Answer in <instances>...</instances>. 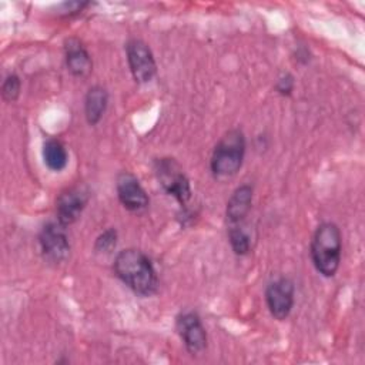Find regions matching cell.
Instances as JSON below:
<instances>
[{
    "label": "cell",
    "mask_w": 365,
    "mask_h": 365,
    "mask_svg": "<svg viewBox=\"0 0 365 365\" xmlns=\"http://www.w3.org/2000/svg\"><path fill=\"white\" fill-rule=\"evenodd\" d=\"M115 191L121 205L130 212H143L148 208L150 198L138 178L130 171H121L115 180Z\"/></svg>",
    "instance_id": "obj_10"
},
{
    "label": "cell",
    "mask_w": 365,
    "mask_h": 365,
    "mask_svg": "<svg viewBox=\"0 0 365 365\" xmlns=\"http://www.w3.org/2000/svg\"><path fill=\"white\" fill-rule=\"evenodd\" d=\"M125 56L133 78L140 83L151 81L157 74V63L148 44L141 38H130L125 43Z\"/></svg>",
    "instance_id": "obj_6"
},
{
    "label": "cell",
    "mask_w": 365,
    "mask_h": 365,
    "mask_svg": "<svg viewBox=\"0 0 365 365\" xmlns=\"http://www.w3.org/2000/svg\"><path fill=\"white\" fill-rule=\"evenodd\" d=\"M252 197L254 190L250 184H242L232 191L225 208V218L228 225L242 224L245 221L252 207Z\"/></svg>",
    "instance_id": "obj_12"
},
{
    "label": "cell",
    "mask_w": 365,
    "mask_h": 365,
    "mask_svg": "<svg viewBox=\"0 0 365 365\" xmlns=\"http://www.w3.org/2000/svg\"><path fill=\"white\" fill-rule=\"evenodd\" d=\"M43 161L46 167L51 171H61L67 167L68 163V153L66 145L56 138H48L43 144Z\"/></svg>",
    "instance_id": "obj_14"
},
{
    "label": "cell",
    "mask_w": 365,
    "mask_h": 365,
    "mask_svg": "<svg viewBox=\"0 0 365 365\" xmlns=\"http://www.w3.org/2000/svg\"><path fill=\"white\" fill-rule=\"evenodd\" d=\"M21 91V80L17 74L11 73L4 77L1 83V97L6 103H13L19 98Z\"/></svg>",
    "instance_id": "obj_16"
},
{
    "label": "cell",
    "mask_w": 365,
    "mask_h": 365,
    "mask_svg": "<svg viewBox=\"0 0 365 365\" xmlns=\"http://www.w3.org/2000/svg\"><path fill=\"white\" fill-rule=\"evenodd\" d=\"M294 87H295V78L292 74L289 73H285L282 74L278 80H277V84H275V90L278 94L281 96H291L292 91H294Z\"/></svg>",
    "instance_id": "obj_18"
},
{
    "label": "cell",
    "mask_w": 365,
    "mask_h": 365,
    "mask_svg": "<svg viewBox=\"0 0 365 365\" xmlns=\"http://www.w3.org/2000/svg\"><path fill=\"white\" fill-rule=\"evenodd\" d=\"M90 200V191L86 185L76 184L64 188L56 198V220L61 224L71 225L84 211Z\"/></svg>",
    "instance_id": "obj_7"
},
{
    "label": "cell",
    "mask_w": 365,
    "mask_h": 365,
    "mask_svg": "<svg viewBox=\"0 0 365 365\" xmlns=\"http://www.w3.org/2000/svg\"><path fill=\"white\" fill-rule=\"evenodd\" d=\"M309 252L315 269L322 277H334L339 268L342 254V235L339 227L331 221L319 224L312 235Z\"/></svg>",
    "instance_id": "obj_2"
},
{
    "label": "cell",
    "mask_w": 365,
    "mask_h": 365,
    "mask_svg": "<svg viewBox=\"0 0 365 365\" xmlns=\"http://www.w3.org/2000/svg\"><path fill=\"white\" fill-rule=\"evenodd\" d=\"M265 302L269 314L275 319H287L295 302L294 282L287 277H279L271 281L265 288Z\"/></svg>",
    "instance_id": "obj_9"
},
{
    "label": "cell",
    "mask_w": 365,
    "mask_h": 365,
    "mask_svg": "<svg viewBox=\"0 0 365 365\" xmlns=\"http://www.w3.org/2000/svg\"><path fill=\"white\" fill-rule=\"evenodd\" d=\"M154 171L164 191L174 197L181 207H185L192 191L190 180L177 160L171 157L157 158L154 161Z\"/></svg>",
    "instance_id": "obj_4"
},
{
    "label": "cell",
    "mask_w": 365,
    "mask_h": 365,
    "mask_svg": "<svg viewBox=\"0 0 365 365\" xmlns=\"http://www.w3.org/2000/svg\"><path fill=\"white\" fill-rule=\"evenodd\" d=\"M117 244V231L115 228H107L103 231L94 242V250L97 252H110Z\"/></svg>",
    "instance_id": "obj_17"
},
{
    "label": "cell",
    "mask_w": 365,
    "mask_h": 365,
    "mask_svg": "<svg viewBox=\"0 0 365 365\" xmlns=\"http://www.w3.org/2000/svg\"><path fill=\"white\" fill-rule=\"evenodd\" d=\"M228 241L237 255H247L252 250V238L251 234L247 231L244 222L228 225Z\"/></svg>",
    "instance_id": "obj_15"
},
{
    "label": "cell",
    "mask_w": 365,
    "mask_h": 365,
    "mask_svg": "<svg viewBox=\"0 0 365 365\" xmlns=\"http://www.w3.org/2000/svg\"><path fill=\"white\" fill-rule=\"evenodd\" d=\"M108 106V91L103 86L88 88L84 98V115L90 125H96L103 118Z\"/></svg>",
    "instance_id": "obj_13"
},
{
    "label": "cell",
    "mask_w": 365,
    "mask_h": 365,
    "mask_svg": "<svg viewBox=\"0 0 365 365\" xmlns=\"http://www.w3.org/2000/svg\"><path fill=\"white\" fill-rule=\"evenodd\" d=\"M40 251L46 262L60 265L70 257V240L67 227L60 221H48L38 234Z\"/></svg>",
    "instance_id": "obj_5"
},
{
    "label": "cell",
    "mask_w": 365,
    "mask_h": 365,
    "mask_svg": "<svg viewBox=\"0 0 365 365\" xmlns=\"http://www.w3.org/2000/svg\"><path fill=\"white\" fill-rule=\"evenodd\" d=\"M117 278L140 297H151L158 289V277L151 259L137 248L120 251L113 264Z\"/></svg>",
    "instance_id": "obj_1"
},
{
    "label": "cell",
    "mask_w": 365,
    "mask_h": 365,
    "mask_svg": "<svg viewBox=\"0 0 365 365\" xmlns=\"http://www.w3.org/2000/svg\"><path fill=\"white\" fill-rule=\"evenodd\" d=\"M64 61L67 70L77 78L87 77L93 70L91 56L83 41L77 37L64 40Z\"/></svg>",
    "instance_id": "obj_11"
},
{
    "label": "cell",
    "mask_w": 365,
    "mask_h": 365,
    "mask_svg": "<svg viewBox=\"0 0 365 365\" xmlns=\"http://www.w3.org/2000/svg\"><path fill=\"white\" fill-rule=\"evenodd\" d=\"M247 141L245 135L240 128L228 130L215 144L211 158L210 168L217 178H227L235 175L242 167L245 157Z\"/></svg>",
    "instance_id": "obj_3"
},
{
    "label": "cell",
    "mask_w": 365,
    "mask_h": 365,
    "mask_svg": "<svg viewBox=\"0 0 365 365\" xmlns=\"http://www.w3.org/2000/svg\"><path fill=\"white\" fill-rule=\"evenodd\" d=\"M175 329L191 355H198L207 348V331L195 311H182L175 318Z\"/></svg>",
    "instance_id": "obj_8"
}]
</instances>
